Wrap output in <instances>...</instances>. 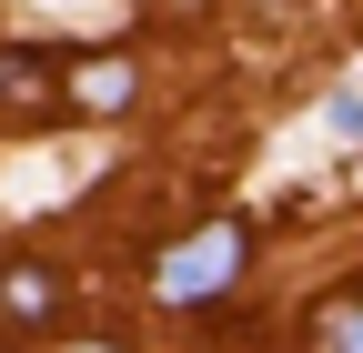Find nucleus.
I'll return each instance as SVG.
<instances>
[{
  "instance_id": "20e7f679",
  "label": "nucleus",
  "mask_w": 363,
  "mask_h": 353,
  "mask_svg": "<svg viewBox=\"0 0 363 353\" xmlns=\"http://www.w3.org/2000/svg\"><path fill=\"white\" fill-rule=\"evenodd\" d=\"M313 353H363V283L333 293L323 313H313Z\"/></svg>"
},
{
  "instance_id": "f03ea898",
  "label": "nucleus",
  "mask_w": 363,
  "mask_h": 353,
  "mask_svg": "<svg viewBox=\"0 0 363 353\" xmlns=\"http://www.w3.org/2000/svg\"><path fill=\"white\" fill-rule=\"evenodd\" d=\"M0 323H21V333L61 323V273L51 262H0Z\"/></svg>"
},
{
  "instance_id": "7ed1b4c3",
  "label": "nucleus",
  "mask_w": 363,
  "mask_h": 353,
  "mask_svg": "<svg viewBox=\"0 0 363 353\" xmlns=\"http://www.w3.org/2000/svg\"><path fill=\"white\" fill-rule=\"evenodd\" d=\"M71 111H131V91H142V71H131L121 51H101V61H71Z\"/></svg>"
},
{
  "instance_id": "39448f33",
  "label": "nucleus",
  "mask_w": 363,
  "mask_h": 353,
  "mask_svg": "<svg viewBox=\"0 0 363 353\" xmlns=\"http://www.w3.org/2000/svg\"><path fill=\"white\" fill-rule=\"evenodd\" d=\"M51 91V51H0V101H40Z\"/></svg>"
},
{
  "instance_id": "f257e3e1",
  "label": "nucleus",
  "mask_w": 363,
  "mask_h": 353,
  "mask_svg": "<svg viewBox=\"0 0 363 353\" xmlns=\"http://www.w3.org/2000/svg\"><path fill=\"white\" fill-rule=\"evenodd\" d=\"M242 262H252V223H202L192 242H172L162 252V303H222L242 283Z\"/></svg>"
},
{
  "instance_id": "0eeeda50",
  "label": "nucleus",
  "mask_w": 363,
  "mask_h": 353,
  "mask_svg": "<svg viewBox=\"0 0 363 353\" xmlns=\"http://www.w3.org/2000/svg\"><path fill=\"white\" fill-rule=\"evenodd\" d=\"M71 353H131V343H71Z\"/></svg>"
},
{
  "instance_id": "423d86ee",
  "label": "nucleus",
  "mask_w": 363,
  "mask_h": 353,
  "mask_svg": "<svg viewBox=\"0 0 363 353\" xmlns=\"http://www.w3.org/2000/svg\"><path fill=\"white\" fill-rule=\"evenodd\" d=\"M323 121H333V142H363V91H333Z\"/></svg>"
}]
</instances>
